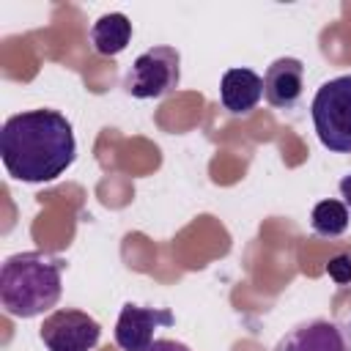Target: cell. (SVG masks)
Instances as JSON below:
<instances>
[{"instance_id":"5b68a950","label":"cell","mask_w":351,"mask_h":351,"mask_svg":"<svg viewBox=\"0 0 351 351\" xmlns=\"http://www.w3.org/2000/svg\"><path fill=\"white\" fill-rule=\"evenodd\" d=\"M38 337L47 351H93L99 346L101 326L93 315L82 310L60 307L44 318Z\"/></svg>"},{"instance_id":"4fadbf2b","label":"cell","mask_w":351,"mask_h":351,"mask_svg":"<svg viewBox=\"0 0 351 351\" xmlns=\"http://www.w3.org/2000/svg\"><path fill=\"white\" fill-rule=\"evenodd\" d=\"M145 351H192L189 346H184V343H178V340H167V337H159V340H154Z\"/></svg>"},{"instance_id":"ba28073f","label":"cell","mask_w":351,"mask_h":351,"mask_svg":"<svg viewBox=\"0 0 351 351\" xmlns=\"http://www.w3.org/2000/svg\"><path fill=\"white\" fill-rule=\"evenodd\" d=\"M304 93V63L299 58H277L263 74V99L274 110H293Z\"/></svg>"},{"instance_id":"3957f363","label":"cell","mask_w":351,"mask_h":351,"mask_svg":"<svg viewBox=\"0 0 351 351\" xmlns=\"http://www.w3.org/2000/svg\"><path fill=\"white\" fill-rule=\"evenodd\" d=\"M310 118L324 148L332 154H351V74H340L318 85Z\"/></svg>"},{"instance_id":"8fae6325","label":"cell","mask_w":351,"mask_h":351,"mask_svg":"<svg viewBox=\"0 0 351 351\" xmlns=\"http://www.w3.org/2000/svg\"><path fill=\"white\" fill-rule=\"evenodd\" d=\"M348 222H351V211L346 208L343 200H335V197L318 200L310 211V228L315 236H324V239L343 236L348 230Z\"/></svg>"},{"instance_id":"52a82bcc","label":"cell","mask_w":351,"mask_h":351,"mask_svg":"<svg viewBox=\"0 0 351 351\" xmlns=\"http://www.w3.org/2000/svg\"><path fill=\"white\" fill-rule=\"evenodd\" d=\"M173 324L176 315L167 307H140L126 302L115 321V346L121 351H145L154 343V332Z\"/></svg>"},{"instance_id":"7c38bea8","label":"cell","mask_w":351,"mask_h":351,"mask_svg":"<svg viewBox=\"0 0 351 351\" xmlns=\"http://www.w3.org/2000/svg\"><path fill=\"white\" fill-rule=\"evenodd\" d=\"M326 274L335 280V285H340V291H348L351 293V250L337 252L335 258H329Z\"/></svg>"},{"instance_id":"277c9868","label":"cell","mask_w":351,"mask_h":351,"mask_svg":"<svg viewBox=\"0 0 351 351\" xmlns=\"http://www.w3.org/2000/svg\"><path fill=\"white\" fill-rule=\"evenodd\" d=\"M181 85V52L159 44L140 52L123 77V90L132 99H162Z\"/></svg>"},{"instance_id":"7a4b0ae2","label":"cell","mask_w":351,"mask_h":351,"mask_svg":"<svg viewBox=\"0 0 351 351\" xmlns=\"http://www.w3.org/2000/svg\"><path fill=\"white\" fill-rule=\"evenodd\" d=\"M66 261L44 252L27 250L8 255L0 269V304L14 318H36L49 313L63 293Z\"/></svg>"},{"instance_id":"6da1fadb","label":"cell","mask_w":351,"mask_h":351,"mask_svg":"<svg viewBox=\"0 0 351 351\" xmlns=\"http://www.w3.org/2000/svg\"><path fill=\"white\" fill-rule=\"evenodd\" d=\"M0 159L16 181H55L77 159L74 126L63 112L49 107L16 112L0 129Z\"/></svg>"},{"instance_id":"5bb4252c","label":"cell","mask_w":351,"mask_h":351,"mask_svg":"<svg viewBox=\"0 0 351 351\" xmlns=\"http://www.w3.org/2000/svg\"><path fill=\"white\" fill-rule=\"evenodd\" d=\"M337 189H340V197H343V203H346V208L351 211V173L340 178V184H337Z\"/></svg>"},{"instance_id":"30bf717a","label":"cell","mask_w":351,"mask_h":351,"mask_svg":"<svg viewBox=\"0 0 351 351\" xmlns=\"http://www.w3.org/2000/svg\"><path fill=\"white\" fill-rule=\"evenodd\" d=\"M132 22L121 11H110L90 25V47L96 55H121L132 41Z\"/></svg>"},{"instance_id":"9c48e42d","label":"cell","mask_w":351,"mask_h":351,"mask_svg":"<svg viewBox=\"0 0 351 351\" xmlns=\"http://www.w3.org/2000/svg\"><path fill=\"white\" fill-rule=\"evenodd\" d=\"M263 99V77L252 69H228L219 80V101L230 115L252 112Z\"/></svg>"},{"instance_id":"8992f818","label":"cell","mask_w":351,"mask_h":351,"mask_svg":"<svg viewBox=\"0 0 351 351\" xmlns=\"http://www.w3.org/2000/svg\"><path fill=\"white\" fill-rule=\"evenodd\" d=\"M274 351H351V324L335 318H310L288 329Z\"/></svg>"}]
</instances>
